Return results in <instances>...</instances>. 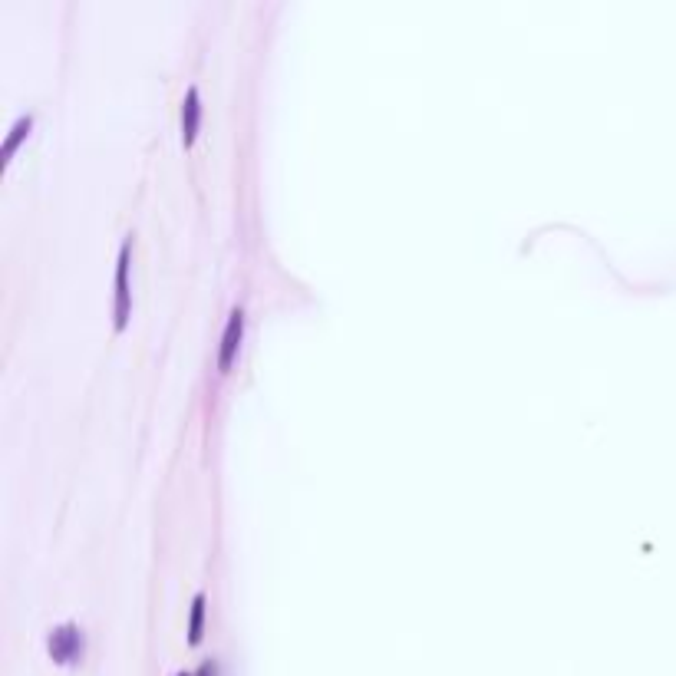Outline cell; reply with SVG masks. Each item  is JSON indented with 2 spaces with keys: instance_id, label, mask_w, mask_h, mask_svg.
<instances>
[{
  "instance_id": "6da1fadb",
  "label": "cell",
  "mask_w": 676,
  "mask_h": 676,
  "mask_svg": "<svg viewBox=\"0 0 676 676\" xmlns=\"http://www.w3.org/2000/svg\"><path fill=\"white\" fill-rule=\"evenodd\" d=\"M129 268H132V238L123 241L116 258V301H113V320L116 330H126L132 314V287H129Z\"/></svg>"
},
{
  "instance_id": "7a4b0ae2",
  "label": "cell",
  "mask_w": 676,
  "mask_h": 676,
  "mask_svg": "<svg viewBox=\"0 0 676 676\" xmlns=\"http://www.w3.org/2000/svg\"><path fill=\"white\" fill-rule=\"evenodd\" d=\"M47 650H50L53 663H76V660H83V653H86L83 630L76 627V624H63L57 630H50Z\"/></svg>"
},
{
  "instance_id": "3957f363",
  "label": "cell",
  "mask_w": 676,
  "mask_h": 676,
  "mask_svg": "<svg viewBox=\"0 0 676 676\" xmlns=\"http://www.w3.org/2000/svg\"><path fill=\"white\" fill-rule=\"evenodd\" d=\"M241 337H245V310L235 307L228 314L225 334H221V347H218V370L221 373H228L231 363H235L238 350H241Z\"/></svg>"
},
{
  "instance_id": "277c9868",
  "label": "cell",
  "mask_w": 676,
  "mask_h": 676,
  "mask_svg": "<svg viewBox=\"0 0 676 676\" xmlns=\"http://www.w3.org/2000/svg\"><path fill=\"white\" fill-rule=\"evenodd\" d=\"M198 126H202V99H198V90L192 86L182 99V142L185 146H192L195 142Z\"/></svg>"
},
{
  "instance_id": "5b68a950",
  "label": "cell",
  "mask_w": 676,
  "mask_h": 676,
  "mask_svg": "<svg viewBox=\"0 0 676 676\" xmlns=\"http://www.w3.org/2000/svg\"><path fill=\"white\" fill-rule=\"evenodd\" d=\"M30 129H33V116L27 113V116H20L14 126H10V132H7V139H4V149H0V165H10V159L17 155V149H20V142H24L27 136H30Z\"/></svg>"
},
{
  "instance_id": "8992f818",
  "label": "cell",
  "mask_w": 676,
  "mask_h": 676,
  "mask_svg": "<svg viewBox=\"0 0 676 676\" xmlns=\"http://www.w3.org/2000/svg\"><path fill=\"white\" fill-rule=\"evenodd\" d=\"M202 634H205V597L195 594L192 614H188V644H198Z\"/></svg>"
},
{
  "instance_id": "52a82bcc",
  "label": "cell",
  "mask_w": 676,
  "mask_h": 676,
  "mask_svg": "<svg viewBox=\"0 0 676 676\" xmlns=\"http://www.w3.org/2000/svg\"><path fill=\"white\" fill-rule=\"evenodd\" d=\"M179 676H218V663L215 660H205L195 673H179Z\"/></svg>"
}]
</instances>
